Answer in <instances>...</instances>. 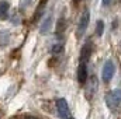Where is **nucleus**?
I'll return each mask as SVG.
<instances>
[{"label": "nucleus", "instance_id": "obj_5", "mask_svg": "<svg viewBox=\"0 0 121 119\" xmlns=\"http://www.w3.org/2000/svg\"><path fill=\"white\" fill-rule=\"evenodd\" d=\"M91 51H93V46H91L90 42H86L82 48V52H80V62L82 63H87L89 59H90Z\"/></svg>", "mask_w": 121, "mask_h": 119}, {"label": "nucleus", "instance_id": "obj_13", "mask_svg": "<svg viewBox=\"0 0 121 119\" xmlns=\"http://www.w3.org/2000/svg\"><path fill=\"white\" fill-rule=\"evenodd\" d=\"M28 119H35V118H28Z\"/></svg>", "mask_w": 121, "mask_h": 119}, {"label": "nucleus", "instance_id": "obj_9", "mask_svg": "<svg viewBox=\"0 0 121 119\" xmlns=\"http://www.w3.org/2000/svg\"><path fill=\"white\" fill-rule=\"evenodd\" d=\"M103 28H104L103 21H97V36H101V34H103Z\"/></svg>", "mask_w": 121, "mask_h": 119}, {"label": "nucleus", "instance_id": "obj_2", "mask_svg": "<svg viewBox=\"0 0 121 119\" xmlns=\"http://www.w3.org/2000/svg\"><path fill=\"white\" fill-rule=\"evenodd\" d=\"M56 109H58V115L60 119H70V111H69V105L66 99L63 98L56 99Z\"/></svg>", "mask_w": 121, "mask_h": 119}, {"label": "nucleus", "instance_id": "obj_12", "mask_svg": "<svg viewBox=\"0 0 121 119\" xmlns=\"http://www.w3.org/2000/svg\"><path fill=\"white\" fill-rule=\"evenodd\" d=\"M73 1H75V3H76V4H78V3H79V1H80V0H73Z\"/></svg>", "mask_w": 121, "mask_h": 119}, {"label": "nucleus", "instance_id": "obj_4", "mask_svg": "<svg viewBox=\"0 0 121 119\" xmlns=\"http://www.w3.org/2000/svg\"><path fill=\"white\" fill-rule=\"evenodd\" d=\"M114 71H116V67H114V63L111 60H106L104 66H103V71H101V77L104 80V83H108L113 76H114Z\"/></svg>", "mask_w": 121, "mask_h": 119}, {"label": "nucleus", "instance_id": "obj_7", "mask_svg": "<svg viewBox=\"0 0 121 119\" xmlns=\"http://www.w3.org/2000/svg\"><path fill=\"white\" fill-rule=\"evenodd\" d=\"M51 24H52V16L48 14V16L44 18V21H42V24H41V27H39L41 34H47V32L49 31V28H51Z\"/></svg>", "mask_w": 121, "mask_h": 119}, {"label": "nucleus", "instance_id": "obj_3", "mask_svg": "<svg viewBox=\"0 0 121 119\" xmlns=\"http://www.w3.org/2000/svg\"><path fill=\"white\" fill-rule=\"evenodd\" d=\"M89 23H90V13L86 10L82 16H80V20H79V24H78V36H82L86 30H87V27H89Z\"/></svg>", "mask_w": 121, "mask_h": 119}, {"label": "nucleus", "instance_id": "obj_6", "mask_svg": "<svg viewBox=\"0 0 121 119\" xmlns=\"http://www.w3.org/2000/svg\"><path fill=\"white\" fill-rule=\"evenodd\" d=\"M86 79H87V66H86V63L80 62L79 69H78V80H79V83L83 84L86 81Z\"/></svg>", "mask_w": 121, "mask_h": 119}, {"label": "nucleus", "instance_id": "obj_10", "mask_svg": "<svg viewBox=\"0 0 121 119\" xmlns=\"http://www.w3.org/2000/svg\"><path fill=\"white\" fill-rule=\"evenodd\" d=\"M62 49H63V46L59 45V44H56V45L52 48V52H54V53H59V52H62Z\"/></svg>", "mask_w": 121, "mask_h": 119}, {"label": "nucleus", "instance_id": "obj_11", "mask_svg": "<svg viewBox=\"0 0 121 119\" xmlns=\"http://www.w3.org/2000/svg\"><path fill=\"white\" fill-rule=\"evenodd\" d=\"M101 3H103V6H110V3H111V0H103Z\"/></svg>", "mask_w": 121, "mask_h": 119}, {"label": "nucleus", "instance_id": "obj_8", "mask_svg": "<svg viewBox=\"0 0 121 119\" xmlns=\"http://www.w3.org/2000/svg\"><path fill=\"white\" fill-rule=\"evenodd\" d=\"M9 3L7 1H0V17L1 18H6L7 17V14H9Z\"/></svg>", "mask_w": 121, "mask_h": 119}, {"label": "nucleus", "instance_id": "obj_1", "mask_svg": "<svg viewBox=\"0 0 121 119\" xmlns=\"http://www.w3.org/2000/svg\"><path fill=\"white\" fill-rule=\"evenodd\" d=\"M106 104L108 108L116 109L121 104V90H114V91L108 92L106 97Z\"/></svg>", "mask_w": 121, "mask_h": 119}]
</instances>
